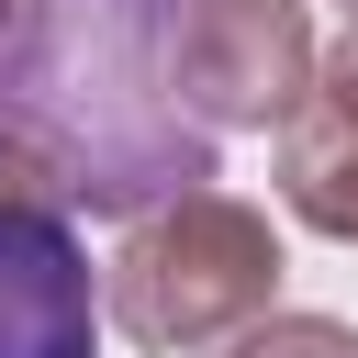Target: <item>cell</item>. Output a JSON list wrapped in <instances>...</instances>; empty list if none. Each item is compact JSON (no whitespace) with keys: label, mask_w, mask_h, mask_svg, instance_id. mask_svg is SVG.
I'll return each mask as SVG.
<instances>
[{"label":"cell","mask_w":358,"mask_h":358,"mask_svg":"<svg viewBox=\"0 0 358 358\" xmlns=\"http://www.w3.org/2000/svg\"><path fill=\"white\" fill-rule=\"evenodd\" d=\"M168 67H179V101L213 134H280L313 101L324 45H313V11L302 0H179Z\"/></svg>","instance_id":"cell-3"},{"label":"cell","mask_w":358,"mask_h":358,"mask_svg":"<svg viewBox=\"0 0 358 358\" xmlns=\"http://www.w3.org/2000/svg\"><path fill=\"white\" fill-rule=\"evenodd\" d=\"M280 201H291L313 235L358 246V112H336L324 90L280 123Z\"/></svg>","instance_id":"cell-5"},{"label":"cell","mask_w":358,"mask_h":358,"mask_svg":"<svg viewBox=\"0 0 358 358\" xmlns=\"http://www.w3.org/2000/svg\"><path fill=\"white\" fill-rule=\"evenodd\" d=\"M101 302L112 324L145 347V358H201V347H235L246 324L280 313V224L235 190H179L157 213L123 224L112 268H101Z\"/></svg>","instance_id":"cell-2"},{"label":"cell","mask_w":358,"mask_h":358,"mask_svg":"<svg viewBox=\"0 0 358 358\" xmlns=\"http://www.w3.org/2000/svg\"><path fill=\"white\" fill-rule=\"evenodd\" d=\"M179 0H11L0 22V201L157 213L213 179V123L168 67Z\"/></svg>","instance_id":"cell-1"},{"label":"cell","mask_w":358,"mask_h":358,"mask_svg":"<svg viewBox=\"0 0 358 358\" xmlns=\"http://www.w3.org/2000/svg\"><path fill=\"white\" fill-rule=\"evenodd\" d=\"M313 90H324L336 112H358V22H347V34L324 45V67H313Z\"/></svg>","instance_id":"cell-7"},{"label":"cell","mask_w":358,"mask_h":358,"mask_svg":"<svg viewBox=\"0 0 358 358\" xmlns=\"http://www.w3.org/2000/svg\"><path fill=\"white\" fill-rule=\"evenodd\" d=\"M235 358H358V336L336 313H268V324L235 336Z\"/></svg>","instance_id":"cell-6"},{"label":"cell","mask_w":358,"mask_h":358,"mask_svg":"<svg viewBox=\"0 0 358 358\" xmlns=\"http://www.w3.org/2000/svg\"><path fill=\"white\" fill-rule=\"evenodd\" d=\"M336 11H347V22H358V0H336Z\"/></svg>","instance_id":"cell-8"},{"label":"cell","mask_w":358,"mask_h":358,"mask_svg":"<svg viewBox=\"0 0 358 358\" xmlns=\"http://www.w3.org/2000/svg\"><path fill=\"white\" fill-rule=\"evenodd\" d=\"M101 280L78 246V213L0 201V358H90L101 347Z\"/></svg>","instance_id":"cell-4"}]
</instances>
